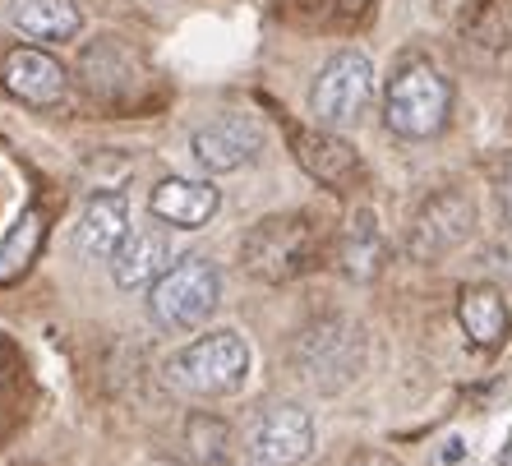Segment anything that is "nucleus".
<instances>
[{"label":"nucleus","mask_w":512,"mask_h":466,"mask_svg":"<svg viewBox=\"0 0 512 466\" xmlns=\"http://www.w3.org/2000/svg\"><path fill=\"white\" fill-rule=\"evenodd\" d=\"M471 231H476V204L462 190H439L411 222V254L439 259V254L457 250Z\"/></svg>","instance_id":"8"},{"label":"nucleus","mask_w":512,"mask_h":466,"mask_svg":"<svg viewBox=\"0 0 512 466\" xmlns=\"http://www.w3.org/2000/svg\"><path fill=\"white\" fill-rule=\"evenodd\" d=\"M125 240H130V204H125V194H97L84 208V222H79V250L88 259H116Z\"/></svg>","instance_id":"13"},{"label":"nucleus","mask_w":512,"mask_h":466,"mask_svg":"<svg viewBox=\"0 0 512 466\" xmlns=\"http://www.w3.org/2000/svg\"><path fill=\"white\" fill-rule=\"evenodd\" d=\"M346 466H402V462H397V457H388V453H356Z\"/></svg>","instance_id":"19"},{"label":"nucleus","mask_w":512,"mask_h":466,"mask_svg":"<svg viewBox=\"0 0 512 466\" xmlns=\"http://www.w3.org/2000/svg\"><path fill=\"white\" fill-rule=\"evenodd\" d=\"M42 236H47L42 213H37V208H24L19 222L10 227V236L0 240V287H10V282H19V277L28 273V263H33L37 250H42Z\"/></svg>","instance_id":"17"},{"label":"nucleus","mask_w":512,"mask_h":466,"mask_svg":"<svg viewBox=\"0 0 512 466\" xmlns=\"http://www.w3.org/2000/svg\"><path fill=\"white\" fill-rule=\"evenodd\" d=\"M171 236L157 227L130 231V240L120 245V254L111 259V277L120 291H139V287H157V277L171 273Z\"/></svg>","instance_id":"11"},{"label":"nucleus","mask_w":512,"mask_h":466,"mask_svg":"<svg viewBox=\"0 0 512 466\" xmlns=\"http://www.w3.org/2000/svg\"><path fill=\"white\" fill-rule=\"evenodd\" d=\"M448 111H453V88L429 60L402 65L383 97V120L402 139H434L448 125Z\"/></svg>","instance_id":"1"},{"label":"nucleus","mask_w":512,"mask_h":466,"mask_svg":"<svg viewBox=\"0 0 512 466\" xmlns=\"http://www.w3.org/2000/svg\"><path fill=\"white\" fill-rule=\"evenodd\" d=\"M0 84H5L10 97H19L24 107H60L65 93H70L65 65L42 47H14L5 56V65H0Z\"/></svg>","instance_id":"9"},{"label":"nucleus","mask_w":512,"mask_h":466,"mask_svg":"<svg viewBox=\"0 0 512 466\" xmlns=\"http://www.w3.org/2000/svg\"><path fill=\"white\" fill-rule=\"evenodd\" d=\"M296 162L310 171L314 180H323V185H342V180L360 167L356 148L346 144V139H337V134H323V130L296 134Z\"/></svg>","instance_id":"16"},{"label":"nucleus","mask_w":512,"mask_h":466,"mask_svg":"<svg viewBox=\"0 0 512 466\" xmlns=\"http://www.w3.org/2000/svg\"><path fill=\"white\" fill-rule=\"evenodd\" d=\"M314 453V420L300 407H268L245 430V457L254 466H296Z\"/></svg>","instance_id":"7"},{"label":"nucleus","mask_w":512,"mask_h":466,"mask_svg":"<svg viewBox=\"0 0 512 466\" xmlns=\"http://www.w3.org/2000/svg\"><path fill=\"white\" fill-rule=\"evenodd\" d=\"M10 24L33 42H65L79 33L84 14L74 0H10Z\"/></svg>","instance_id":"15"},{"label":"nucleus","mask_w":512,"mask_h":466,"mask_svg":"<svg viewBox=\"0 0 512 466\" xmlns=\"http://www.w3.org/2000/svg\"><path fill=\"white\" fill-rule=\"evenodd\" d=\"M263 134L250 116H217L208 120L203 130H194L190 148H194V162L203 171H236L245 167L254 153H259Z\"/></svg>","instance_id":"10"},{"label":"nucleus","mask_w":512,"mask_h":466,"mask_svg":"<svg viewBox=\"0 0 512 466\" xmlns=\"http://www.w3.org/2000/svg\"><path fill=\"white\" fill-rule=\"evenodd\" d=\"M360 360H365V342H360V328H351L346 319L314 323L300 342V374L323 393L346 388L360 374Z\"/></svg>","instance_id":"6"},{"label":"nucleus","mask_w":512,"mask_h":466,"mask_svg":"<svg viewBox=\"0 0 512 466\" xmlns=\"http://www.w3.org/2000/svg\"><path fill=\"white\" fill-rule=\"evenodd\" d=\"M167 379L194 397L236 393V388H245V379H250V342L240 333H231V328L227 333L199 337V342H190L180 356H171Z\"/></svg>","instance_id":"2"},{"label":"nucleus","mask_w":512,"mask_h":466,"mask_svg":"<svg viewBox=\"0 0 512 466\" xmlns=\"http://www.w3.org/2000/svg\"><path fill=\"white\" fill-rule=\"evenodd\" d=\"M217 296H222V277L208 259H180L171 273L157 277V287L148 291V314H153L162 328L171 333H185V328H199L208 323V314L217 310Z\"/></svg>","instance_id":"3"},{"label":"nucleus","mask_w":512,"mask_h":466,"mask_svg":"<svg viewBox=\"0 0 512 466\" xmlns=\"http://www.w3.org/2000/svg\"><path fill=\"white\" fill-rule=\"evenodd\" d=\"M499 466H512V439H508V448H503V457H499Z\"/></svg>","instance_id":"22"},{"label":"nucleus","mask_w":512,"mask_h":466,"mask_svg":"<svg viewBox=\"0 0 512 466\" xmlns=\"http://www.w3.org/2000/svg\"><path fill=\"white\" fill-rule=\"evenodd\" d=\"M217 204H222V199H217L213 185H203V180H185V176L162 180V185L148 194V208H153L157 222L180 227V231L203 227V222L217 213Z\"/></svg>","instance_id":"12"},{"label":"nucleus","mask_w":512,"mask_h":466,"mask_svg":"<svg viewBox=\"0 0 512 466\" xmlns=\"http://www.w3.org/2000/svg\"><path fill=\"white\" fill-rule=\"evenodd\" d=\"M503 208H508V222H512V167H508V180H503Z\"/></svg>","instance_id":"20"},{"label":"nucleus","mask_w":512,"mask_h":466,"mask_svg":"<svg viewBox=\"0 0 512 466\" xmlns=\"http://www.w3.org/2000/svg\"><path fill=\"white\" fill-rule=\"evenodd\" d=\"M314 259V231L305 217H268L245 236V268L263 282H286Z\"/></svg>","instance_id":"5"},{"label":"nucleus","mask_w":512,"mask_h":466,"mask_svg":"<svg viewBox=\"0 0 512 466\" xmlns=\"http://www.w3.org/2000/svg\"><path fill=\"white\" fill-rule=\"evenodd\" d=\"M10 379V351H5V342H0V383Z\"/></svg>","instance_id":"21"},{"label":"nucleus","mask_w":512,"mask_h":466,"mask_svg":"<svg viewBox=\"0 0 512 466\" xmlns=\"http://www.w3.org/2000/svg\"><path fill=\"white\" fill-rule=\"evenodd\" d=\"M457 323H462V333L471 337L476 347H503L512 333L508 300L494 287H466L462 296H457Z\"/></svg>","instance_id":"14"},{"label":"nucleus","mask_w":512,"mask_h":466,"mask_svg":"<svg viewBox=\"0 0 512 466\" xmlns=\"http://www.w3.org/2000/svg\"><path fill=\"white\" fill-rule=\"evenodd\" d=\"M383 263V236H379V217L374 213H356L346 222V236H342V268L351 277H374Z\"/></svg>","instance_id":"18"},{"label":"nucleus","mask_w":512,"mask_h":466,"mask_svg":"<svg viewBox=\"0 0 512 466\" xmlns=\"http://www.w3.org/2000/svg\"><path fill=\"white\" fill-rule=\"evenodd\" d=\"M374 97V65L365 51L346 47L337 51L328 65L319 70L314 79V93H310V111L319 125L328 130H342V125H356L360 111L370 107Z\"/></svg>","instance_id":"4"}]
</instances>
